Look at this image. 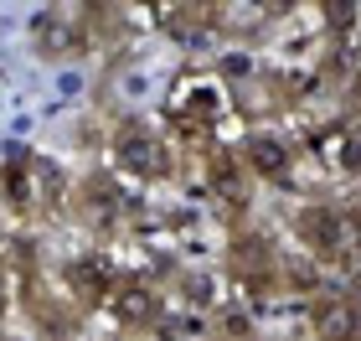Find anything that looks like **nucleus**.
I'll use <instances>...</instances> for the list:
<instances>
[{
  "mask_svg": "<svg viewBox=\"0 0 361 341\" xmlns=\"http://www.w3.org/2000/svg\"><path fill=\"white\" fill-rule=\"evenodd\" d=\"M0 191H6V197H11L16 207H21V202H31V181H26V176L16 171V166H6V171H0Z\"/></svg>",
  "mask_w": 361,
  "mask_h": 341,
  "instance_id": "obj_6",
  "label": "nucleus"
},
{
  "mask_svg": "<svg viewBox=\"0 0 361 341\" xmlns=\"http://www.w3.org/2000/svg\"><path fill=\"white\" fill-rule=\"evenodd\" d=\"M305 238L320 243V249H331V243H341V222L331 213H305Z\"/></svg>",
  "mask_w": 361,
  "mask_h": 341,
  "instance_id": "obj_3",
  "label": "nucleus"
},
{
  "mask_svg": "<svg viewBox=\"0 0 361 341\" xmlns=\"http://www.w3.org/2000/svg\"><path fill=\"white\" fill-rule=\"evenodd\" d=\"M31 31H37V47H42V52H68V47L78 42V26H73L62 11H42L37 21H31Z\"/></svg>",
  "mask_w": 361,
  "mask_h": 341,
  "instance_id": "obj_1",
  "label": "nucleus"
},
{
  "mask_svg": "<svg viewBox=\"0 0 361 341\" xmlns=\"http://www.w3.org/2000/svg\"><path fill=\"white\" fill-rule=\"evenodd\" d=\"M253 160H258V171H284V145H279V140H258Z\"/></svg>",
  "mask_w": 361,
  "mask_h": 341,
  "instance_id": "obj_7",
  "label": "nucleus"
},
{
  "mask_svg": "<svg viewBox=\"0 0 361 341\" xmlns=\"http://www.w3.org/2000/svg\"><path fill=\"white\" fill-rule=\"evenodd\" d=\"M320 331L331 336V341H341V336L356 331V316L346 311V305H325V311H320Z\"/></svg>",
  "mask_w": 361,
  "mask_h": 341,
  "instance_id": "obj_5",
  "label": "nucleus"
},
{
  "mask_svg": "<svg viewBox=\"0 0 361 341\" xmlns=\"http://www.w3.org/2000/svg\"><path fill=\"white\" fill-rule=\"evenodd\" d=\"M119 316H129V321H145V316H150V300H145V289H124Z\"/></svg>",
  "mask_w": 361,
  "mask_h": 341,
  "instance_id": "obj_8",
  "label": "nucleus"
},
{
  "mask_svg": "<svg viewBox=\"0 0 361 341\" xmlns=\"http://www.w3.org/2000/svg\"><path fill=\"white\" fill-rule=\"evenodd\" d=\"M124 160H129L135 171H150V176L166 171V155H160L155 140H150V145H145V140H124Z\"/></svg>",
  "mask_w": 361,
  "mask_h": 341,
  "instance_id": "obj_2",
  "label": "nucleus"
},
{
  "mask_svg": "<svg viewBox=\"0 0 361 341\" xmlns=\"http://www.w3.org/2000/svg\"><path fill=\"white\" fill-rule=\"evenodd\" d=\"M68 280H73L78 295H98V289H104V264L83 258V264H73V269H68Z\"/></svg>",
  "mask_w": 361,
  "mask_h": 341,
  "instance_id": "obj_4",
  "label": "nucleus"
}]
</instances>
